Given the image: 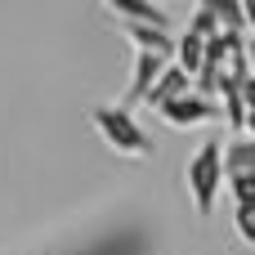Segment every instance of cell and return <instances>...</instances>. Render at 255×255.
<instances>
[{"mask_svg": "<svg viewBox=\"0 0 255 255\" xmlns=\"http://www.w3.org/2000/svg\"><path fill=\"white\" fill-rule=\"evenodd\" d=\"M90 121H94V130L103 134V143H108L112 152L130 157V161H148V157L157 152V143H152L148 130L134 121V112H126V108H117V103L90 108Z\"/></svg>", "mask_w": 255, "mask_h": 255, "instance_id": "obj_1", "label": "cell"}, {"mask_svg": "<svg viewBox=\"0 0 255 255\" xmlns=\"http://www.w3.org/2000/svg\"><path fill=\"white\" fill-rule=\"evenodd\" d=\"M220 148H224L220 139H206V143L188 157V166H184V184H188V197H193L197 215H211V211H215V197H220V188H224Z\"/></svg>", "mask_w": 255, "mask_h": 255, "instance_id": "obj_2", "label": "cell"}, {"mask_svg": "<svg viewBox=\"0 0 255 255\" xmlns=\"http://www.w3.org/2000/svg\"><path fill=\"white\" fill-rule=\"evenodd\" d=\"M161 121L166 126H175V130H193V126H211V121H220V103L215 99H202V94H184V99H175V103H166L161 108Z\"/></svg>", "mask_w": 255, "mask_h": 255, "instance_id": "obj_3", "label": "cell"}, {"mask_svg": "<svg viewBox=\"0 0 255 255\" xmlns=\"http://www.w3.org/2000/svg\"><path fill=\"white\" fill-rule=\"evenodd\" d=\"M121 27H152V31H170V13L157 9V4H143V0H108L103 4Z\"/></svg>", "mask_w": 255, "mask_h": 255, "instance_id": "obj_4", "label": "cell"}, {"mask_svg": "<svg viewBox=\"0 0 255 255\" xmlns=\"http://www.w3.org/2000/svg\"><path fill=\"white\" fill-rule=\"evenodd\" d=\"M188 90H193V76H188V72H179V67L170 63V67H166V72H161V76L152 81V90L143 94V103H148L152 112H161L166 103H175V99H184Z\"/></svg>", "mask_w": 255, "mask_h": 255, "instance_id": "obj_5", "label": "cell"}, {"mask_svg": "<svg viewBox=\"0 0 255 255\" xmlns=\"http://www.w3.org/2000/svg\"><path fill=\"white\" fill-rule=\"evenodd\" d=\"M220 170H224V179H233V175H255V139L233 134V139L220 148Z\"/></svg>", "mask_w": 255, "mask_h": 255, "instance_id": "obj_6", "label": "cell"}, {"mask_svg": "<svg viewBox=\"0 0 255 255\" xmlns=\"http://www.w3.org/2000/svg\"><path fill=\"white\" fill-rule=\"evenodd\" d=\"M211 13H215V22H220V31H233V36H247V22H242V4L238 0H202Z\"/></svg>", "mask_w": 255, "mask_h": 255, "instance_id": "obj_7", "label": "cell"}, {"mask_svg": "<svg viewBox=\"0 0 255 255\" xmlns=\"http://www.w3.org/2000/svg\"><path fill=\"white\" fill-rule=\"evenodd\" d=\"M188 36H197V40H211V36H220V22H215V13L206 9V4H197L193 13H188V27H184Z\"/></svg>", "mask_w": 255, "mask_h": 255, "instance_id": "obj_8", "label": "cell"}, {"mask_svg": "<svg viewBox=\"0 0 255 255\" xmlns=\"http://www.w3.org/2000/svg\"><path fill=\"white\" fill-rule=\"evenodd\" d=\"M229 193L238 206H255V175H233L229 179Z\"/></svg>", "mask_w": 255, "mask_h": 255, "instance_id": "obj_9", "label": "cell"}, {"mask_svg": "<svg viewBox=\"0 0 255 255\" xmlns=\"http://www.w3.org/2000/svg\"><path fill=\"white\" fill-rule=\"evenodd\" d=\"M233 229H238V238H242L247 247H255V206H238Z\"/></svg>", "mask_w": 255, "mask_h": 255, "instance_id": "obj_10", "label": "cell"}, {"mask_svg": "<svg viewBox=\"0 0 255 255\" xmlns=\"http://www.w3.org/2000/svg\"><path fill=\"white\" fill-rule=\"evenodd\" d=\"M238 99H242V108H247V112L255 108V76H247V81L238 85Z\"/></svg>", "mask_w": 255, "mask_h": 255, "instance_id": "obj_11", "label": "cell"}, {"mask_svg": "<svg viewBox=\"0 0 255 255\" xmlns=\"http://www.w3.org/2000/svg\"><path fill=\"white\" fill-rule=\"evenodd\" d=\"M242 4V22H247V36H255V0H238Z\"/></svg>", "mask_w": 255, "mask_h": 255, "instance_id": "obj_12", "label": "cell"}, {"mask_svg": "<svg viewBox=\"0 0 255 255\" xmlns=\"http://www.w3.org/2000/svg\"><path fill=\"white\" fill-rule=\"evenodd\" d=\"M242 134H247V139H255V108L247 112V121H242Z\"/></svg>", "mask_w": 255, "mask_h": 255, "instance_id": "obj_13", "label": "cell"}, {"mask_svg": "<svg viewBox=\"0 0 255 255\" xmlns=\"http://www.w3.org/2000/svg\"><path fill=\"white\" fill-rule=\"evenodd\" d=\"M247 67H251V76H255V36H247Z\"/></svg>", "mask_w": 255, "mask_h": 255, "instance_id": "obj_14", "label": "cell"}]
</instances>
